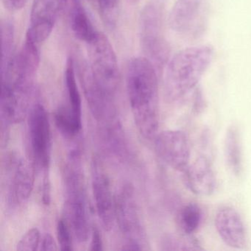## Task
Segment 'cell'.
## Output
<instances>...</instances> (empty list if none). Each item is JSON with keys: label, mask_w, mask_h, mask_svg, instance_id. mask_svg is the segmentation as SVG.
<instances>
[{"label": "cell", "mask_w": 251, "mask_h": 251, "mask_svg": "<svg viewBox=\"0 0 251 251\" xmlns=\"http://www.w3.org/2000/svg\"><path fill=\"white\" fill-rule=\"evenodd\" d=\"M158 70L146 57L129 61L126 73L127 96L139 133L155 139L159 127Z\"/></svg>", "instance_id": "6da1fadb"}, {"label": "cell", "mask_w": 251, "mask_h": 251, "mask_svg": "<svg viewBox=\"0 0 251 251\" xmlns=\"http://www.w3.org/2000/svg\"><path fill=\"white\" fill-rule=\"evenodd\" d=\"M214 50L210 45L185 48L171 56L164 70V94L176 102L195 90L211 67Z\"/></svg>", "instance_id": "7a4b0ae2"}, {"label": "cell", "mask_w": 251, "mask_h": 251, "mask_svg": "<svg viewBox=\"0 0 251 251\" xmlns=\"http://www.w3.org/2000/svg\"><path fill=\"white\" fill-rule=\"evenodd\" d=\"M164 6L160 2L147 4L139 19L141 48L158 71L164 70L171 58V48L166 35Z\"/></svg>", "instance_id": "3957f363"}, {"label": "cell", "mask_w": 251, "mask_h": 251, "mask_svg": "<svg viewBox=\"0 0 251 251\" xmlns=\"http://www.w3.org/2000/svg\"><path fill=\"white\" fill-rule=\"evenodd\" d=\"M64 176L70 226L77 240L84 242L89 238L90 229L84 178L78 152H72L66 164Z\"/></svg>", "instance_id": "277c9868"}, {"label": "cell", "mask_w": 251, "mask_h": 251, "mask_svg": "<svg viewBox=\"0 0 251 251\" xmlns=\"http://www.w3.org/2000/svg\"><path fill=\"white\" fill-rule=\"evenodd\" d=\"M89 64L84 65L86 73L94 83L102 92L114 98L120 85L118 61L108 38L100 33L89 44Z\"/></svg>", "instance_id": "5b68a950"}, {"label": "cell", "mask_w": 251, "mask_h": 251, "mask_svg": "<svg viewBox=\"0 0 251 251\" xmlns=\"http://www.w3.org/2000/svg\"><path fill=\"white\" fill-rule=\"evenodd\" d=\"M209 15V0H176L167 24L177 36L198 39L206 31Z\"/></svg>", "instance_id": "8992f818"}, {"label": "cell", "mask_w": 251, "mask_h": 251, "mask_svg": "<svg viewBox=\"0 0 251 251\" xmlns=\"http://www.w3.org/2000/svg\"><path fill=\"white\" fill-rule=\"evenodd\" d=\"M115 216L122 233L128 239L123 248L126 251H141L145 243V233L138 212L134 192L130 186L121 189L115 198Z\"/></svg>", "instance_id": "52a82bcc"}, {"label": "cell", "mask_w": 251, "mask_h": 251, "mask_svg": "<svg viewBox=\"0 0 251 251\" xmlns=\"http://www.w3.org/2000/svg\"><path fill=\"white\" fill-rule=\"evenodd\" d=\"M28 126L33 163L47 173L50 163L52 142L49 117L43 105L38 103L31 108Z\"/></svg>", "instance_id": "ba28073f"}, {"label": "cell", "mask_w": 251, "mask_h": 251, "mask_svg": "<svg viewBox=\"0 0 251 251\" xmlns=\"http://www.w3.org/2000/svg\"><path fill=\"white\" fill-rule=\"evenodd\" d=\"M155 149L159 158L173 170L183 173L190 164V144L184 131L167 130L158 133Z\"/></svg>", "instance_id": "9c48e42d"}, {"label": "cell", "mask_w": 251, "mask_h": 251, "mask_svg": "<svg viewBox=\"0 0 251 251\" xmlns=\"http://www.w3.org/2000/svg\"><path fill=\"white\" fill-rule=\"evenodd\" d=\"M67 0H34L27 39L41 45L49 38Z\"/></svg>", "instance_id": "30bf717a"}, {"label": "cell", "mask_w": 251, "mask_h": 251, "mask_svg": "<svg viewBox=\"0 0 251 251\" xmlns=\"http://www.w3.org/2000/svg\"><path fill=\"white\" fill-rule=\"evenodd\" d=\"M100 161L95 160L92 167V189L98 216L106 230L112 228L115 216V198H113L109 179Z\"/></svg>", "instance_id": "8fae6325"}, {"label": "cell", "mask_w": 251, "mask_h": 251, "mask_svg": "<svg viewBox=\"0 0 251 251\" xmlns=\"http://www.w3.org/2000/svg\"><path fill=\"white\" fill-rule=\"evenodd\" d=\"M216 230L220 239L227 246L244 249L247 244V232L239 213L230 206L221 207L214 219Z\"/></svg>", "instance_id": "7c38bea8"}, {"label": "cell", "mask_w": 251, "mask_h": 251, "mask_svg": "<svg viewBox=\"0 0 251 251\" xmlns=\"http://www.w3.org/2000/svg\"><path fill=\"white\" fill-rule=\"evenodd\" d=\"M183 173L185 185L195 195L209 196L215 192V173L206 157L197 158L189 164Z\"/></svg>", "instance_id": "4fadbf2b"}, {"label": "cell", "mask_w": 251, "mask_h": 251, "mask_svg": "<svg viewBox=\"0 0 251 251\" xmlns=\"http://www.w3.org/2000/svg\"><path fill=\"white\" fill-rule=\"evenodd\" d=\"M34 183L33 170L23 158H14L9 164L8 201L18 205L27 201L31 194Z\"/></svg>", "instance_id": "5bb4252c"}, {"label": "cell", "mask_w": 251, "mask_h": 251, "mask_svg": "<svg viewBox=\"0 0 251 251\" xmlns=\"http://www.w3.org/2000/svg\"><path fill=\"white\" fill-rule=\"evenodd\" d=\"M65 84L69 105L64 107V109L73 123L82 128L81 97L76 80L74 61L72 58L68 59L66 65Z\"/></svg>", "instance_id": "9a60e30c"}, {"label": "cell", "mask_w": 251, "mask_h": 251, "mask_svg": "<svg viewBox=\"0 0 251 251\" xmlns=\"http://www.w3.org/2000/svg\"><path fill=\"white\" fill-rule=\"evenodd\" d=\"M72 30L78 40L86 45L92 43L99 35L87 11L82 5L81 0H73L70 17Z\"/></svg>", "instance_id": "2e32d148"}, {"label": "cell", "mask_w": 251, "mask_h": 251, "mask_svg": "<svg viewBox=\"0 0 251 251\" xmlns=\"http://www.w3.org/2000/svg\"><path fill=\"white\" fill-rule=\"evenodd\" d=\"M202 217V210L196 202L183 205L177 215V223L182 233L186 235L195 233L201 226Z\"/></svg>", "instance_id": "e0dca14e"}, {"label": "cell", "mask_w": 251, "mask_h": 251, "mask_svg": "<svg viewBox=\"0 0 251 251\" xmlns=\"http://www.w3.org/2000/svg\"><path fill=\"white\" fill-rule=\"evenodd\" d=\"M238 133V130L234 127L228 129L225 145V152L227 164L236 175L239 174L242 164L240 141Z\"/></svg>", "instance_id": "ac0fdd59"}, {"label": "cell", "mask_w": 251, "mask_h": 251, "mask_svg": "<svg viewBox=\"0 0 251 251\" xmlns=\"http://www.w3.org/2000/svg\"><path fill=\"white\" fill-rule=\"evenodd\" d=\"M2 35V67H5L14 55V26L8 20H2L1 23ZM1 67V68H2Z\"/></svg>", "instance_id": "d6986e66"}, {"label": "cell", "mask_w": 251, "mask_h": 251, "mask_svg": "<svg viewBox=\"0 0 251 251\" xmlns=\"http://www.w3.org/2000/svg\"><path fill=\"white\" fill-rule=\"evenodd\" d=\"M104 23L111 27L116 25L120 0H96Z\"/></svg>", "instance_id": "ffe728a7"}, {"label": "cell", "mask_w": 251, "mask_h": 251, "mask_svg": "<svg viewBox=\"0 0 251 251\" xmlns=\"http://www.w3.org/2000/svg\"><path fill=\"white\" fill-rule=\"evenodd\" d=\"M191 235L184 234L182 237H170L166 239L164 246L168 251H202L199 244Z\"/></svg>", "instance_id": "44dd1931"}, {"label": "cell", "mask_w": 251, "mask_h": 251, "mask_svg": "<svg viewBox=\"0 0 251 251\" xmlns=\"http://www.w3.org/2000/svg\"><path fill=\"white\" fill-rule=\"evenodd\" d=\"M41 234L39 229L33 227L26 232L17 244L19 251H35L40 246Z\"/></svg>", "instance_id": "7402d4cb"}, {"label": "cell", "mask_w": 251, "mask_h": 251, "mask_svg": "<svg viewBox=\"0 0 251 251\" xmlns=\"http://www.w3.org/2000/svg\"><path fill=\"white\" fill-rule=\"evenodd\" d=\"M57 236L61 250L72 251L73 249V236L68 223L64 219L58 220L57 224Z\"/></svg>", "instance_id": "603a6c76"}, {"label": "cell", "mask_w": 251, "mask_h": 251, "mask_svg": "<svg viewBox=\"0 0 251 251\" xmlns=\"http://www.w3.org/2000/svg\"><path fill=\"white\" fill-rule=\"evenodd\" d=\"M41 251H57L58 247H57L56 242H55L54 238L49 233H46L42 238L40 243Z\"/></svg>", "instance_id": "cb8c5ba5"}, {"label": "cell", "mask_w": 251, "mask_h": 251, "mask_svg": "<svg viewBox=\"0 0 251 251\" xmlns=\"http://www.w3.org/2000/svg\"><path fill=\"white\" fill-rule=\"evenodd\" d=\"M90 246L91 251H100L102 250V236L97 227L92 230V242H91Z\"/></svg>", "instance_id": "d4e9b609"}, {"label": "cell", "mask_w": 251, "mask_h": 251, "mask_svg": "<svg viewBox=\"0 0 251 251\" xmlns=\"http://www.w3.org/2000/svg\"><path fill=\"white\" fill-rule=\"evenodd\" d=\"M42 199L45 205H49L50 202V182L48 173H45V178L43 181V188H42Z\"/></svg>", "instance_id": "484cf974"}, {"label": "cell", "mask_w": 251, "mask_h": 251, "mask_svg": "<svg viewBox=\"0 0 251 251\" xmlns=\"http://www.w3.org/2000/svg\"><path fill=\"white\" fill-rule=\"evenodd\" d=\"M27 0H4L5 6L11 11H20L25 5Z\"/></svg>", "instance_id": "4316f807"}, {"label": "cell", "mask_w": 251, "mask_h": 251, "mask_svg": "<svg viewBox=\"0 0 251 251\" xmlns=\"http://www.w3.org/2000/svg\"><path fill=\"white\" fill-rule=\"evenodd\" d=\"M133 1H138V0H133Z\"/></svg>", "instance_id": "83f0119b"}]
</instances>
